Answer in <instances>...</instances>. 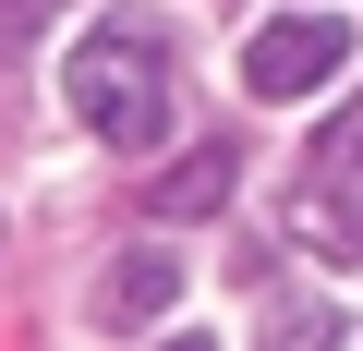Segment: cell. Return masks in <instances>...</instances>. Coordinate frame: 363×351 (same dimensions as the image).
I'll return each instance as SVG.
<instances>
[{"label": "cell", "mask_w": 363, "mask_h": 351, "mask_svg": "<svg viewBox=\"0 0 363 351\" xmlns=\"http://www.w3.org/2000/svg\"><path fill=\"white\" fill-rule=\"evenodd\" d=\"M61 85H73V121H85L109 157H145V145H169L182 73H169V37H157V25H97V37L61 61Z\"/></svg>", "instance_id": "cell-1"}, {"label": "cell", "mask_w": 363, "mask_h": 351, "mask_svg": "<svg viewBox=\"0 0 363 351\" xmlns=\"http://www.w3.org/2000/svg\"><path fill=\"white\" fill-rule=\"evenodd\" d=\"M291 243L339 279V267H363V85H351V109L303 145V182H291Z\"/></svg>", "instance_id": "cell-2"}, {"label": "cell", "mask_w": 363, "mask_h": 351, "mask_svg": "<svg viewBox=\"0 0 363 351\" xmlns=\"http://www.w3.org/2000/svg\"><path fill=\"white\" fill-rule=\"evenodd\" d=\"M339 61H351V25H339V13H279V25L242 49V85H255V97H315Z\"/></svg>", "instance_id": "cell-3"}, {"label": "cell", "mask_w": 363, "mask_h": 351, "mask_svg": "<svg viewBox=\"0 0 363 351\" xmlns=\"http://www.w3.org/2000/svg\"><path fill=\"white\" fill-rule=\"evenodd\" d=\"M169 303H182V267H169V255H109V267H97V291H85V315H97V327H157Z\"/></svg>", "instance_id": "cell-4"}, {"label": "cell", "mask_w": 363, "mask_h": 351, "mask_svg": "<svg viewBox=\"0 0 363 351\" xmlns=\"http://www.w3.org/2000/svg\"><path fill=\"white\" fill-rule=\"evenodd\" d=\"M242 194V145H194L182 169H157V194H145V218H218Z\"/></svg>", "instance_id": "cell-5"}, {"label": "cell", "mask_w": 363, "mask_h": 351, "mask_svg": "<svg viewBox=\"0 0 363 351\" xmlns=\"http://www.w3.org/2000/svg\"><path fill=\"white\" fill-rule=\"evenodd\" d=\"M49 13H61V0H0V37H37Z\"/></svg>", "instance_id": "cell-6"}]
</instances>
